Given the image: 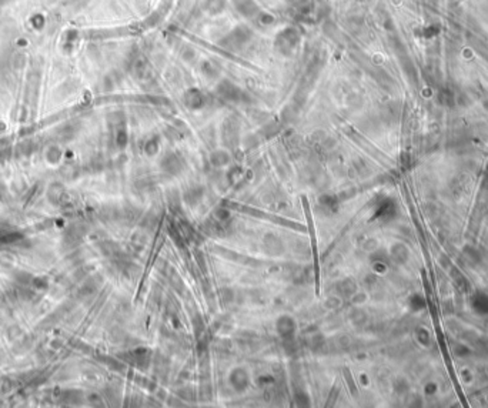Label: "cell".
<instances>
[{
  "label": "cell",
  "mask_w": 488,
  "mask_h": 408,
  "mask_svg": "<svg viewBox=\"0 0 488 408\" xmlns=\"http://www.w3.org/2000/svg\"><path fill=\"white\" fill-rule=\"evenodd\" d=\"M299 40H300V35H299V32L296 29H284L276 39V46H277L280 53L289 56L297 47Z\"/></svg>",
  "instance_id": "6da1fadb"
},
{
  "label": "cell",
  "mask_w": 488,
  "mask_h": 408,
  "mask_svg": "<svg viewBox=\"0 0 488 408\" xmlns=\"http://www.w3.org/2000/svg\"><path fill=\"white\" fill-rule=\"evenodd\" d=\"M252 37V30L247 26H238L234 30H231L227 36L221 40V46H224L225 49L234 50L238 49L243 45H246Z\"/></svg>",
  "instance_id": "7a4b0ae2"
},
{
  "label": "cell",
  "mask_w": 488,
  "mask_h": 408,
  "mask_svg": "<svg viewBox=\"0 0 488 408\" xmlns=\"http://www.w3.org/2000/svg\"><path fill=\"white\" fill-rule=\"evenodd\" d=\"M235 6L246 16H252L257 10V6L253 0H235Z\"/></svg>",
  "instance_id": "3957f363"
},
{
  "label": "cell",
  "mask_w": 488,
  "mask_h": 408,
  "mask_svg": "<svg viewBox=\"0 0 488 408\" xmlns=\"http://www.w3.org/2000/svg\"><path fill=\"white\" fill-rule=\"evenodd\" d=\"M224 0H206L204 2V9L210 15H218L224 10Z\"/></svg>",
  "instance_id": "277c9868"
}]
</instances>
